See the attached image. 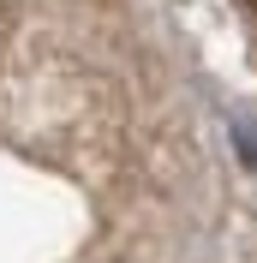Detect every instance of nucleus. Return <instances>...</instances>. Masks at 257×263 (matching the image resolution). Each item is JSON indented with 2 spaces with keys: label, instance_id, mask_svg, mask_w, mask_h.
I'll return each mask as SVG.
<instances>
[{
  "label": "nucleus",
  "instance_id": "f257e3e1",
  "mask_svg": "<svg viewBox=\"0 0 257 263\" xmlns=\"http://www.w3.org/2000/svg\"><path fill=\"white\" fill-rule=\"evenodd\" d=\"M227 126H233L240 162H245V167H257V114H251V108H233V120H227Z\"/></svg>",
  "mask_w": 257,
  "mask_h": 263
}]
</instances>
